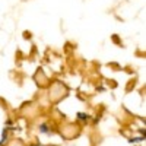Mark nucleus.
I'll list each match as a JSON object with an SVG mask.
<instances>
[{
	"instance_id": "nucleus-1",
	"label": "nucleus",
	"mask_w": 146,
	"mask_h": 146,
	"mask_svg": "<svg viewBox=\"0 0 146 146\" xmlns=\"http://www.w3.org/2000/svg\"><path fill=\"white\" fill-rule=\"evenodd\" d=\"M40 130H41V131H44V133H45V131H48V129L45 127V124H42V126L40 127Z\"/></svg>"
}]
</instances>
